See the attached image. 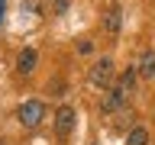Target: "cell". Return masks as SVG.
<instances>
[{
	"label": "cell",
	"mask_w": 155,
	"mask_h": 145,
	"mask_svg": "<svg viewBox=\"0 0 155 145\" xmlns=\"http://www.w3.org/2000/svg\"><path fill=\"white\" fill-rule=\"evenodd\" d=\"M120 23H123V10H120V7H113V10L104 16V29L110 32V36H116V32H120Z\"/></svg>",
	"instance_id": "obj_6"
},
{
	"label": "cell",
	"mask_w": 155,
	"mask_h": 145,
	"mask_svg": "<svg viewBox=\"0 0 155 145\" xmlns=\"http://www.w3.org/2000/svg\"><path fill=\"white\" fill-rule=\"evenodd\" d=\"M74 119H78L74 106H61V110L55 113V132H58V139H68V135L74 132Z\"/></svg>",
	"instance_id": "obj_2"
},
{
	"label": "cell",
	"mask_w": 155,
	"mask_h": 145,
	"mask_svg": "<svg viewBox=\"0 0 155 145\" xmlns=\"http://www.w3.org/2000/svg\"><path fill=\"white\" fill-rule=\"evenodd\" d=\"M42 119H45V103L42 100H26V103L19 106V123L26 126V129H36Z\"/></svg>",
	"instance_id": "obj_1"
},
{
	"label": "cell",
	"mask_w": 155,
	"mask_h": 145,
	"mask_svg": "<svg viewBox=\"0 0 155 145\" xmlns=\"http://www.w3.org/2000/svg\"><path fill=\"white\" fill-rule=\"evenodd\" d=\"M91 48H94V45H91V39H78V52H81V55H87Z\"/></svg>",
	"instance_id": "obj_10"
},
{
	"label": "cell",
	"mask_w": 155,
	"mask_h": 145,
	"mask_svg": "<svg viewBox=\"0 0 155 145\" xmlns=\"http://www.w3.org/2000/svg\"><path fill=\"white\" fill-rule=\"evenodd\" d=\"M16 68H19V74H32L36 71V52L32 48H23L16 58Z\"/></svg>",
	"instance_id": "obj_5"
},
{
	"label": "cell",
	"mask_w": 155,
	"mask_h": 145,
	"mask_svg": "<svg viewBox=\"0 0 155 145\" xmlns=\"http://www.w3.org/2000/svg\"><path fill=\"white\" fill-rule=\"evenodd\" d=\"M126 145H149V132H145L142 126H136L133 132L126 135Z\"/></svg>",
	"instance_id": "obj_8"
},
{
	"label": "cell",
	"mask_w": 155,
	"mask_h": 145,
	"mask_svg": "<svg viewBox=\"0 0 155 145\" xmlns=\"http://www.w3.org/2000/svg\"><path fill=\"white\" fill-rule=\"evenodd\" d=\"M110 77H113V61H110V58H100L97 65H91V84L107 87V84H110Z\"/></svg>",
	"instance_id": "obj_3"
},
{
	"label": "cell",
	"mask_w": 155,
	"mask_h": 145,
	"mask_svg": "<svg viewBox=\"0 0 155 145\" xmlns=\"http://www.w3.org/2000/svg\"><path fill=\"white\" fill-rule=\"evenodd\" d=\"M3 10H7V0H0V26H3Z\"/></svg>",
	"instance_id": "obj_11"
},
{
	"label": "cell",
	"mask_w": 155,
	"mask_h": 145,
	"mask_svg": "<svg viewBox=\"0 0 155 145\" xmlns=\"http://www.w3.org/2000/svg\"><path fill=\"white\" fill-rule=\"evenodd\" d=\"M136 68H139V74H145V77L155 74V52H152V48H145L142 55H139V65H136Z\"/></svg>",
	"instance_id": "obj_7"
},
{
	"label": "cell",
	"mask_w": 155,
	"mask_h": 145,
	"mask_svg": "<svg viewBox=\"0 0 155 145\" xmlns=\"http://www.w3.org/2000/svg\"><path fill=\"white\" fill-rule=\"evenodd\" d=\"M123 100H126V94L120 90V87H113V90H107V94L100 97V110H104V113H113Z\"/></svg>",
	"instance_id": "obj_4"
},
{
	"label": "cell",
	"mask_w": 155,
	"mask_h": 145,
	"mask_svg": "<svg viewBox=\"0 0 155 145\" xmlns=\"http://www.w3.org/2000/svg\"><path fill=\"white\" fill-rule=\"evenodd\" d=\"M133 87H136V71H126V74L120 77V90L126 94V90H133Z\"/></svg>",
	"instance_id": "obj_9"
}]
</instances>
